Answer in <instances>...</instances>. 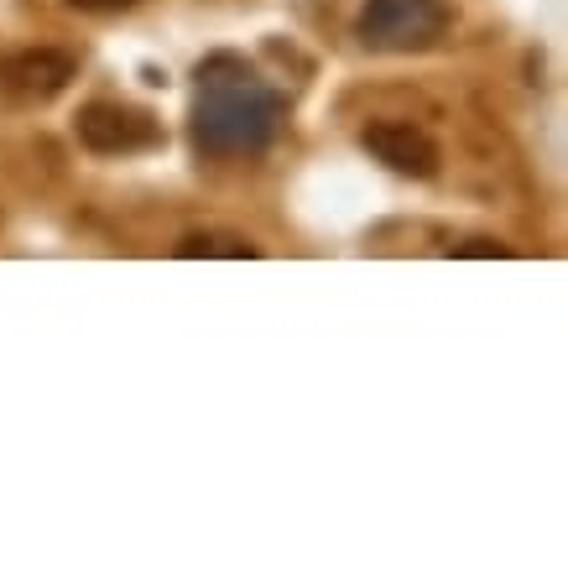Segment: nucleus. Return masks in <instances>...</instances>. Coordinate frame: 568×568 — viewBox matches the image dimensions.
I'll return each mask as SVG.
<instances>
[{"label":"nucleus","mask_w":568,"mask_h":568,"mask_svg":"<svg viewBox=\"0 0 568 568\" xmlns=\"http://www.w3.org/2000/svg\"><path fill=\"white\" fill-rule=\"evenodd\" d=\"M361 146L402 178H433L438 173V141H433L428 131H417L413 121H371L361 131Z\"/></svg>","instance_id":"5"},{"label":"nucleus","mask_w":568,"mask_h":568,"mask_svg":"<svg viewBox=\"0 0 568 568\" xmlns=\"http://www.w3.org/2000/svg\"><path fill=\"white\" fill-rule=\"evenodd\" d=\"M178 256L199 261V256H224V261H256L261 245L245 241V235H230V230H193L178 241Z\"/></svg>","instance_id":"6"},{"label":"nucleus","mask_w":568,"mask_h":568,"mask_svg":"<svg viewBox=\"0 0 568 568\" xmlns=\"http://www.w3.org/2000/svg\"><path fill=\"white\" fill-rule=\"evenodd\" d=\"M73 131L84 141V152H94V156H131V152L162 146V121H156L152 110H136V104H121V100L84 104Z\"/></svg>","instance_id":"3"},{"label":"nucleus","mask_w":568,"mask_h":568,"mask_svg":"<svg viewBox=\"0 0 568 568\" xmlns=\"http://www.w3.org/2000/svg\"><path fill=\"white\" fill-rule=\"evenodd\" d=\"M73 11H89V17H110V11H131L136 0H63Z\"/></svg>","instance_id":"8"},{"label":"nucleus","mask_w":568,"mask_h":568,"mask_svg":"<svg viewBox=\"0 0 568 568\" xmlns=\"http://www.w3.org/2000/svg\"><path fill=\"white\" fill-rule=\"evenodd\" d=\"M287 100L245 58L214 52L193 73L189 141L204 156H261L282 131Z\"/></svg>","instance_id":"1"},{"label":"nucleus","mask_w":568,"mask_h":568,"mask_svg":"<svg viewBox=\"0 0 568 568\" xmlns=\"http://www.w3.org/2000/svg\"><path fill=\"white\" fill-rule=\"evenodd\" d=\"M454 27L448 0H365L355 37L371 52H428Z\"/></svg>","instance_id":"2"},{"label":"nucleus","mask_w":568,"mask_h":568,"mask_svg":"<svg viewBox=\"0 0 568 568\" xmlns=\"http://www.w3.org/2000/svg\"><path fill=\"white\" fill-rule=\"evenodd\" d=\"M79 79V58L58 48H27L0 63V89L21 104H48Z\"/></svg>","instance_id":"4"},{"label":"nucleus","mask_w":568,"mask_h":568,"mask_svg":"<svg viewBox=\"0 0 568 568\" xmlns=\"http://www.w3.org/2000/svg\"><path fill=\"white\" fill-rule=\"evenodd\" d=\"M448 256H475V261H500V256H511V245H500V241H465V245H448Z\"/></svg>","instance_id":"7"}]
</instances>
